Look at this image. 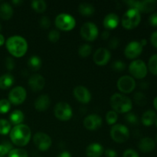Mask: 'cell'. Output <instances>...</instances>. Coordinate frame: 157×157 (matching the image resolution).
I'll use <instances>...</instances> for the list:
<instances>
[{"label":"cell","instance_id":"obj_1","mask_svg":"<svg viewBox=\"0 0 157 157\" xmlns=\"http://www.w3.org/2000/svg\"><path fill=\"white\" fill-rule=\"evenodd\" d=\"M9 136L12 144L15 146L25 147L30 141L32 137V131L29 126L21 124L15 126L11 130Z\"/></svg>","mask_w":157,"mask_h":157},{"label":"cell","instance_id":"obj_2","mask_svg":"<svg viewBox=\"0 0 157 157\" xmlns=\"http://www.w3.org/2000/svg\"><path fill=\"white\" fill-rule=\"evenodd\" d=\"M6 46L9 54L15 58H21L28 51L27 41L20 35L9 37L6 41Z\"/></svg>","mask_w":157,"mask_h":157},{"label":"cell","instance_id":"obj_3","mask_svg":"<svg viewBox=\"0 0 157 157\" xmlns=\"http://www.w3.org/2000/svg\"><path fill=\"white\" fill-rule=\"evenodd\" d=\"M110 104L113 111L119 113H129L133 107V102L130 98L117 93L112 95Z\"/></svg>","mask_w":157,"mask_h":157},{"label":"cell","instance_id":"obj_4","mask_svg":"<svg viewBox=\"0 0 157 157\" xmlns=\"http://www.w3.org/2000/svg\"><path fill=\"white\" fill-rule=\"evenodd\" d=\"M141 21V14L135 9H130L124 14L121 24L125 29L132 30L137 27Z\"/></svg>","mask_w":157,"mask_h":157},{"label":"cell","instance_id":"obj_5","mask_svg":"<svg viewBox=\"0 0 157 157\" xmlns=\"http://www.w3.org/2000/svg\"><path fill=\"white\" fill-rule=\"evenodd\" d=\"M55 26L59 30L64 32H70L75 29L76 25L75 18L72 15L67 13H61L55 18Z\"/></svg>","mask_w":157,"mask_h":157},{"label":"cell","instance_id":"obj_6","mask_svg":"<svg viewBox=\"0 0 157 157\" xmlns=\"http://www.w3.org/2000/svg\"><path fill=\"white\" fill-rule=\"evenodd\" d=\"M126 4L130 6V9H135L143 13H150L156 9L157 2L155 0H144V1H125Z\"/></svg>","mask_w":157,"mask_h":157},{"label":"cell","instance_id":"obj_7","mask_svg":"<svg viewBox=\"0 0 157 157\" xmlns=\"http://www.w3.org/2000/svg\"><path fill=\"white\" fill-rule=\"evenodd\" d=\"M110 136L114 142L123 144L130 138V131L125 125L114 124L110 130Z\"/></svg>","mask_w":157,"mask_h":157},{"label":"cell","instance_id":"obj_8","mask_svg":"<svg viewBox=\"0 0 157 157\" xmlns=\"http://www.w3.org/2000/svg\"><path fill=\"white\" fill-rule=\"evenodd\" d=\"M129 71L131 75L132 78L136 79H144L147 75V64L143 60H134L129 65Z\"/></svg>","mask_w":157,"mask_h":157},{"label":"cell","instance_id":"obj_9","mask_svg":"<svg viewBox=\"0 0 157 157\" xmlns=\"http://www.w3.org/2000/svg\"><path fill=\"white\" fill-rule=\"evenodd\" d=\"M54 113L59 121H67L72 117L73 111L70 104L66 102H59L55 105Z\"/></svg>","mask_w":157,"mask_h":157},{"label":"cell","instance_id":"obj_10","mask_svg":"<svg viewBox=\"0 0 157 157\" xmlns=\"http://www.w3.org/2000/svg\"><path fill=\"white\" fill-rule=\"evenodd\" d=\"M33 142L35 147L40 151H47L52 147V138L47 133L43 132H38L33 136Z\"/></svg>","mask_w":157,"mask_h":157},{"label":"cell","instance_id":"obj_11","mask_svg":"<svg viewBox=\"0 0 157 157\" xmlns=\"http://www.w3.org/2000/svg\"><path fill=\"white\" fill-rule=\"evenodd\" d=\"M99 35L98 28L94 23L85 22L81 28V35L83 39L87 41H93Z\"/></svg>","mask_w":157,"mask_h":157},{"label":"cell","instance_id":"obj_12","mask_svg":"<svg viewBox=\"0 0 157 157\" xmlns=\"http://www.w3.org/2000/svg\"><path fill=\"white\" fill-rule=\"evenodd\" d=\"M27 92L23 87L17 86L12 88L9 94V102L14 105H20L25 101Z\"/></svg>","mask_w":157,"mask_h":157},{"label":"cell","instance_id":"obj_13","mask_svg":"<svg viewBox=\"0 0 157 157\" xmlns=\"http://www.w3.org/2000/svg\"><path fill=\"white\" fill-rule=\"evenodd\" d=\"M117 88L124 94H130L136 88V81L131 76H122L117 81Z\"/></svg>","mask_w":157,"mask_h":157},{"label":"cell","instance_id":"obj_14","mask_svg":"<svg viewBox=\"0 0 157 157\" xmlns=\"http://www.w3.org/2000/svg\"><path fill=\"white\" fill-rule=\"evenodd\" d=\"M143 45L138 41H132L127 44L124 49V55L128 59H135L143 52Z\"/></svg>","mask_w":157,"mask_h":157},{"label":"cell","instance_id":"obj_15","mask_svg":"<svg viewBox=\"0 0 157 157\" xmlns=\"http://www.w3.org/2000/svg\"><path fill=\"white\" fill-rule=\"evenodd\" d=\"M110 52L105 48H100L94 52L93 56L94 62L98 66L106 65L110 61Z\"/></svg>","mask_w":157,"mask_h":157},{"label":"cell","instance_id":"obj_16","mask_svg":"<svg viewBox=\"0 0 157 157\" xmlns=\"http://www.w3.org/2000/svg\"><path fill=\"white\" fill-rule=\"evenodd\" d=\"M74 96L75 99L78 101H79L81 104H88L91 100V94L89 91L87 87H84L82 85L77 86L74 89Z\"/></svg>","mask_w":157,"mask_h":157},{"label":"cell","instance_id":"obj_17","mask_svg":"<svg viewBox=\"0 0 157 157\" xmlns=\"http://www.w3.org/2000/svg\"><path fill=\"white\" fill-rule=\"evenodd\" d=\"M29 87L33 92H38L42 90L45 85V79L38 74H35L29 78L28 81Z\"/></svg>","mask_w":157,"mask_h":157},{"label":"cell","instance_id":"obj_18","mask_svg":"<svg viewBox=\"0 0 157 157\" xmlns=\"http://www.w3.org/2000/svg\"><path fill=\"white\" fill-rule=\"evenodd\" d=\"M102 125V118L98 114H90L84 120V127L88 130H96Z\"/></svg>","mask_w":157,"mask_h":157},{"label":"cell","instance_id":"obj_19","mask_svg":"<svg viewBox=\"0 0 157 157\" xmlns=\"http://www.w3.org/2000/svg\"><path fill=\"white\" fill-rule=\"evenodd\" d=\"M120 23V18L117 14L110 13L105 16L103 21V25L107 30H113L116 29Z\"/></svg>","mask_w":157,"mask_h":157},{"label":"cell","instance_id":"obj_20","mask_svg":"<svg viewBox=\"0 0 157 157\" xmlns=\"http://www.w3.org/2000/svg\"><path fill=\"white\" fill-rule=\"evenodd\" d=\"M104 153V147L98 143H93L86 148V155L87 157H101Z\"/></svg>","mask_w":157,"mask_h":157},{"label":"cell","instance_id":"obj_21","mask_svg":"<svg viewBox=\"0 0 157 157\" xmlns=\"http://www.w3.org/2000/svg\"><path fill=\"white\" fill-rule=\"evenodd\" d=\"M156 147L155 141L150 137H144L140 140L139 144H138V148L142 153H148L153 151Z\"/></svg>","mask_w":157,"mask_h":157},{"label":"cell","instance_id":"obj_22","mask_svg":"<svg viewBox=\"0 0 157 157\" xmlns=\"http://www.w3.org/2000/svg\"><path fill=\"white\" fill-rule=\"evenodd\" d=\"M50 104V98L48 95H40L35 101V108L39 112H44L48 108Z\"/></svg>","mask_w":157,"mask_h":157},{"label":"cell","instance_id":"obj_23","mask_svg":"<svg viewBox=\"0 0 157 157\" xmlns=\"http://www.w3.org/2000/svg\"><path fill=\"white\" fill-rule=\"evenodd\" d=\"M157 119V114L156 112L153 110H148L146 112H144V114L142 115L141 117V121L143 124L147 127L156 124V121Z\"/></svg>","mask_w":157,"mask_h":157},{"label":"cell","instance_id":"obj_24","mask_svg":"<svg viewBox=\"0 0 157 157\" xmlns=\"http://www.w3.org/2000/svg\"><path fill=\"white\" fill-rule=\"evenodd\" d=\"M15 83V78L11 74H4L0 77V89L7 90Z\"/></svg>","mask_w":157,"mask_h":157},{"label":"cell","instance_id":"obj_25","mask_svg":"<svg viewBox=\"0 0 157 157\" xmlns=\"http://www.w3.org/2000/svg\"><path fill=\"white\" fill-rule=\"evenodd\" d=\"M13 15V9L8 2L0 5V18L3 20H9Z\"/></svg>","mask_w":157,"mask_h":157},{"label":"cell","instance_id":"obj_26","mask_svg":"<svg viewBox=\"0 0 157 157\" xmlns=\"http://www.w3.org/2000/svg\"><path fill=\"white\" fill-rule=\"evenodd\" d=\"M78 12L81 15H84V16H91L94 14L95 9L93 5L90 3L83 2L78 6Z\"/></svg>","mask_w":157,"mask_h":157},{"label":"cell","instance_id":"obj_27","mask_svg":"<svg viewBox=\"0 0 157 157\" xmlns=\"http://www.w3.org/2000/svg\"><path fill=\"white\" fill-rule=\"evenodd\" d=\"M25 117L23 112H21L20 110H15L11 113L10 116H9V122L11 124L17 126L21 124V123L24 121Z\"/></svg>","mask_w":157,"mask_h":157},{"label":"cell","instance_id":"obj_28","mask_svg":"<svg viewBox=\"0 0 157 157\" xmlns=\"http://www.w3.org/2000/svg\"><path fill=\"white\" fill-rule=\"evenodd\" d=\"M27 64L29 69H31L32 71H38L41 67L42 61H41V59L38 56H37V55H32V56H31L29 58Z\"/></svg>","mask_w":157,"mask_h":157},{"label":"cell","instance_id":"obj_29","mask_svg":"<svg viewBox=\"0 0 157 157\" xmlns=\"http://www.w3.org/2000/svg\"><path fill=\"white\" fill-rule=\"evenodd\" d=\"M32 8L38 13H43L47 9V3L44 0H35L32 2Z\"/></svg>","mask_w":157,"mask_h":157},{"label":"cell","instance_id":"obj_30","mask_svg":"<svg viewBox=\"0 0 157 157\" xmlns=\"http://www.w3.org/2000/svg\"><path fill=\"white\" fill-rule=\"evenodd\" d=\"M11 130V123L7 120L0 119V134L7 135L10 133Z\"/></svg>","mask_w":157,"mask_h":157},{"label":"cell","instance_id":"obj_31","mask_svg":"<svg viewBox=\"0 0 157 157\" xmlns=\"http://www.w3.org/2000/svg\"><path fill=\"white\" fill-rule=\"evenodd\" d=\"M147 68L153 75H157V54H155L150 57Z\"/></svg>","mask_w":157,"mask_h":157},{"label":"cell","instance_id":"obj_32","mask_svg":"<svg viewBox=\"0 0 157 157\" xmlns=\"http://www.w3.org/2000/svg\"><path fill=\"white\" fill-rule=\"evenodd\" d=\"M134 102L139 106H144L147 102V96L143 92H136L133 95Z\"/></svg>","mask_w":157,"mask_h":157},{"label":"cell","instance_id":"obj_33","mask_svg":"<svg viewBox=\"0 0 157 157\" xmlns=\"http://www.w3.org/2000/svg\"><path fill=\"white\" fill-rule=\"evenodd\" d=\"M92 47L88 44H84L78 48V54L81 58H87L91 54Z\"/></svg>","mask_w":157,"mask_h":157},{"label":"cell","instance_id":"obj_34","mask_svg":"<svg viewBox=\"0 0 157 157\" xmlns=\"http://www.w3.org/2000/svg\"><path fill=\"white\" fill-rule=\"evenodd\" d=\"M118 120L117 113H116L113 110H110L106 114V121H107L108 125H114L116 124L117 121Z\"/></svg>","mask_w":157,"mask_h":157},{"label":"cell","instance_id":"obj_35","mask_svg":"<svg viewBox=\"0 0 157 157\" xmlns=\"http://www.w3.org/2000/svg\"><path fill=\"white\" fill-rule=\"evenodd\" d=\"M8 157H29L26 150L23 149H12L8 154Z\"/></svg>","mask_w":157,"mask_h":157},{"label":"cell","instance_id":"obj_36","mask_svg":"<svg viewBox=\"0 0 157 157\" xmlns=\"http://www.w3.org/2000/svg\"><path fill=\"white\" fill-rule=\"evenodd\" d=\"M12 150V145L9 142H4L0 144V157H4Z\"/></svg>","mask_w":157,"mask_h":157},{"label":"cell","instance_id":"obj_37","mask_svg":"<svg viewBox=\"0 0 157 157\" xmlns=\"http://www.w3.org/2000/svg\"><path fill=\"white\" fill-rule=\"evenodd\" d=\"M11 103L7 99L0 100V113H6L10 110Z\"/></svg>","mask_w":157,"mask_h":157},{"label":"cell","instance_id":"obj_38","mask_svg":"<svg viewBox=\"0 0 157 157\" xmlns=\"http://www.w3.org/2000/svg\"><path fill=\"white\" fill-rule=\"evenodd\" d=\"M60 36H61V34L58 32V30H51L49 32L48 35V38L49 41L52 43H56L57 41H58V40L60 39Z\"/></svg>","mask_w":157,"mask_h":157},{"label":"cell","instance_id":"obj_39","mask_svg":"<svg viewBox=\"0 0 157 157\" xmlns=\"http://www.w3.org/2000/svg\"><path fill=\"white\" fill-rule=\"evenodd\" d=\"M125 121L131 125H136L139 120H138L137 115L135 114L134 113H127L125 116Z\"/></svg>","mask_w":157,"mask_h":157},{"label":"cell","instance_id":"obj_40","mask_svg":"<svg viewBox=\"0 0 157 157\" xmlns=\"http://www.w3.org/2000/svg\"><path fill=\"white\" fill-rule=\"evenodd\" d=\"M112 68L116 71H123L126 69V64L123 61L117 60L112 64Z\"/></svg>","mask_w":157,"mask_h":157},{"label":"cell","instance_id":"obj_41","mask_svg":"<svg viewBox=\"0 0 157 157\" xmlns=\"http://www.w3.org/2000/svg\"><path fill=\"white\" fill-rule=\"evenodd\" d=\"M39 25L42 29H47L51 26V20L48 16H42L40 18Z\"/></svg>","mask_w":157,"mask_h":157},{"label":"cell","instance_id":"obj_42","mask_svg":"<svg viewBox=\"0 0 157 157\" xmlns=\"http://www.w3.org/2000/svg\"><path fill=\"white\" fill-rule=\"evenodd\" d=\"M123 157H140L139 154L137 153V152L135 151V150H131V149H129L124 151V154H123Z\"/></svg>","mask_w":157,"mask_h":157},{"label":"cell","instance_id":"obj_43","mask_svg":"<svg viewBox=\"0 0 157 157\" xmlns=\"http://www.w3.org/2000/svg\"><path fill=\"white\" fill-rule=\"evenodd\" d=\"M149 22L153 27H157V12H153L150 15Z\"/></svg>","mask_w":157,"mask_h":157},{"label":"cell","instance_id":"obj_44","mask_svg":"<svg viewBox=\"0 0 157 157\" xmlns=\"http://www.w3.org/2000/svg\"><path fill=\"white\" fill-rule=\"evenodd\" d=\"M6 67L8 70L12 71L15 67V61L12 58H7L6 59Z\"/></svg>","mask_w":157,"mask_h":157},{"label":"cell","instance_id":"obj_45","mask_svg":"<svg viewBox=\"0 0 157 157\" xmlns=\"http://www.w3.org/2000/svg\"><path fill=\"white\" fill-rule=\"evenodd\" d=\"M119 43L120 41L118 40V38H113L110 40L108 45L111 49H116L118 47V45H119Z\"/></svg>","mask_w":157,"mask_h":157},{"label":"cell","instance_id":"obj_46","mask_svg":"<svg viewBox=\"0 0 157 157\" xmlns=\"http://www.w3.org/2000/svg\"><path fill=\"white\" fill-rule=\"evenodd\" d=\"M106 157H117V153L111 149H107L104 152Z\"/></svg>","mask_w":157,"mask_h":157},{"label":"cell","instance_id":"obj_47","mask_svg":"<svg viewBox=\"0 0 157 157\" xmlns=\"http://www.w3.org/2000/svg\"><path fill=\"white\" fill-rule=\"evenodd\" d=\"M150 42L153 47L157 48V32H154L150 36Z\"/></svg>","mask_w":157,"mask_h":157},{"label":"cell","instance_id":"obj_48","mask_svg":"<svg viewBox=\"0 0 157 157\" xmlns=\"http://www.w3.org/2000/svg\"><path fill=\"white\" fill-rule=\"evenodd\" d=\"M110 31L108 30L104 31V32H102V34H101V38L104 40H107L109 38H110Z\"/></svg>","mask_w":157,"mask_h":157},{"label":"cell","instance_id":"obj_49","mask_svg":"<svg viewBox=\"0 0 157 157\" xmlns=\"http://www.w3.org/2000/svg\"><path fill=\"white\" fill-rule=\"evenodd\" d=\"M57 157H71V153L69 152L64 151L61 153H60Z\"/></svg>","mask_w":157,"mask_h":157},{"label":"cell","instance_id":"obj_50","mask_svg":"<svg viewBox=\"0 0 157 157\" xmlns=\"http://www.w3.org/2000/svg\"><path fill=\"white\" fill-rule=\"evenodd\" d=\"M5 43V38L2 34H0V46L3 45Z\"/></svg>","mask_w":157,"mask_h":157},{"label":"cell","instance_id":"obj_51","mask_svg":"<svg viewBox=\"0 0 157 157\" xmlns=\"http://www.w3.org/2000/svg\"><path fill=\"white\" fill-rule=\"evenodd\" d=\"M153 106H154L155 109L157 110V97H156L155 99L153 100Z\"/></svg>","mask_w":157,"mask_h":157},{"label":"cell","instance_id":"obj_52","mask_svg":"<svg viewBox=\"0 0 157 157\" xmlns=\"http://www.w3.org/2000/svg\"><path fill=\"white\" fill-rule=\"evenodd\" d=\"M140 42L141 43V44H142V45H143V47H144V45H146V44H147V40H145V39H143L142 41H140Z\"/></svg>","mask_w":157,"mask_h":157},{"label":"cell","instance_id":"obj_53","mask_svg":"<svg viewBox=\"0 0 157 157\" xmlns=\"http://www.w3.org/2000/svg\"><path fill=\"white\" fill-rule=\"evenodd\" d=\"M12 2L15 3V4H21V3H22V1H13Z\"/></svg>","mask_w":157,"mask_h":157},{"label":"cell","instance_id":"obj_54","mask_svg":"<svg viewBox=\"0 0 157 157\" xmlns=\"http://www.w3.org/2000/svg\"><path fill=\"white\" fill-rule=\"evenodd\" d=\"M2 30V26H1V24H0V32H1Z\"/></svg>","mask_w":157,"mask_h":157},{"label":"cell","instance_id":"obj_55","mask_svg":"<svg viewBox=\"0 0 157 157\" xmlns=\"http://www.w3.org/2000/svg\"><path fill=\"white\" fill-rule=\"evenodd\" d=\"M156 127H157V119H156Z\"/></svg>","mask_w":157,"mask_h":157},{"label":"cell","instance_id":"obj_56","mask_svg":"<svg viewBox=\"0 0 157 157\" xmlns=\"http://www.w3.org/2000/svg\"><path fill=\"white\" fill-rule=\"evenodd\" d=\"M156 141L157 142V134H156Z\"/></svg>","mask_w":157,"mask_h":157}]
</instances>
